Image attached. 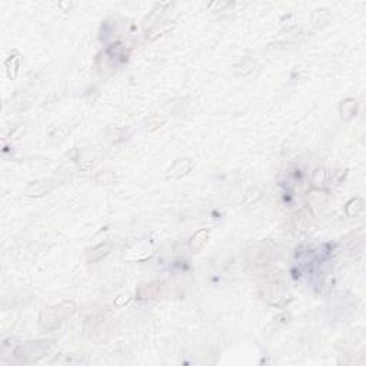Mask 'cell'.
Masks as SVG:
<instances>
[{
    "label": "cell",
    "instance_id": "6da1fadb",
    "mask_svg": "<svg viewBox=\"0 0 366 366\" xmlns=\"http://www.w3.org/2000/svg\"><path fill=\"white\" fill-rule=\"evenodd\" d=\"M76 312L75 302L66 301L43 309L39 316V323L45 329H56L60 323H63L67 318H70Z\"/></svg>",
    "mask_w": 366,
    "mask_h": 366
},
{
    "label": "cell",
    "instance_id": "7a4b0ae2",
    "mask_svg": "<svg viewBox=\"0 0 366 366\" xmlns=\"http://www.w3.org/2000/svg\"><path fill=\"white\" fill-rule=\"evenodd\" d=\"M50 342H26L23 345H20L16 352H15V356L19 359L20 362H25V363H33V362H38L42 357H45L50 350Z\"/></svg>",
    "mask_w": 366,
    "mask_h": 366
},
{
    "label": "cell",
    "instance_id": "3957f363",
    "mask_svg": "<svg viewBox=\"0 0 366 366\" xmlns=\"http://www.w3.org/2000/svg\"><path fill=\"white\" fill-rule=\"evenodd\" d=\"M195 168V163L189 158H180V159L175 160L169 166V169L166 172V178L169 179H180L183 176L189 175V172Z\"/></svg>",
    "mask_w": 366,
    "mask_h": 366
},
{
    "label": "cell",
    "instance_id": "277c9868",
    "mask_svg": "<svg viewBox=\"0 0 366 366\" xmlns=\"http://www.w3.org/2000/svg\"><path fill=\"white\" fill-rule=\"evenodd\" d=\"M53 188H55V183H53L52 179H43V180H38V182H32L26 189L25 195L29 197L43 196V195L49 193Z\"/></svg>",
    "mask_w": 366,
    "mask_h": 366
},
{
    "label": "cell",
    "instance_id": "5b68a950",
    "mask_svg": "<svg viewBox=\"0 0 366 366\" xmlns=\"http://www.w3.org/2000/svg\"><path fill=\"white\" fill-rule=\"evenodd\" d=\"M113 249H114V245L112 242H103V243H99L93 246V248H90V249H87V262L90 263H94V262H99V261H102L103 258H106L107 255H110Z\"/></svg>",
    "mask_w": 366,
    "mask_h": 366
},
{
    "label": "cell",
    "instance_id": "8992f818",
    "mask_svg": "<svg viewBox=\"0 0 366 366\" xmlns=\"http://www.w3.org/2000/svg\"><path fill=\"white\" fill-rule=\"evenodd\" d=\"M209 236H210V230L209 229H200L197 230L195 235H192L190 240H189V248L193 251V252H199L203 249V246L206 245L209 240Z\"/></svg>",
    "mask_w": 366,
    "mask_h": 366
},
{
    "label": "cell",
    "instance_id": "52a82bcc",
    "mask_svg": "<svg viewBox=\"0 0 366 366\" xmlns=\"http://www.w3.org/2000/svg\"><path fill=\"white\" fill-rule=\"evenodd\" d=\"M357 109V102L356 99H352V97H347L345 100H342L339 104V113L342 116L343 120H349L352 119L355 114H356Z\"/></svg>",
    "mask_w": 366,
    "mask_h": 366
},
{
    "label": "cell",
    "instance_id": "ba28073f",
    "mask_svg": "<svg viewBox=\"0 0 366 366\" xmlns=\"http://www.w3.org/2000/svg\"><path fill=\"white\" fill-rule=\"evenodd\" d=\"M173 28V22H163V23H155L151 28V30H148L146 33V39L148 40H155L159 36H163L165 33H168L169 30Z\"/></svg>",
    "mask_w": 366,
    "mask_h": 366
},
{
    "label": "cell",
    "instance_id": "9c48e42d",
    "mask_svg": "<svg viewBox=\"0 0 366 366\" xmlns=\"http://www.w3.org/2000/svg\"><path fill=\"white\" fill-rule=\"evenodd\" d=\"M363 209H365L363 199L362 197H353V199H350L346 203L345 212H346V215L349 217H356V216H359L363 212Z\"/></svg>",
    "mask_w": 366,
    "mask_h": 366
},
{
    "label": "cell",
    "instance_id": "30bf717a",
    "mask_svg": "<svg viewBox=\"0 0 366 366\" xmlns=\"http://www.w3.org/2000/svg\"><path fill=\"white\" fill-rule=\"evenodd\" d=\"M159 291V283H148V285H142L141 288L136 292V296L139 299H149L153 298Z\"/></svg>",
    "mask_w": 366,
    "mask_h": 366
},
{
    "label": "cell",
    "instance_id": "8fae6325",
    "mask_svg": "<svg viewBox=\"0 0 366 366\" xmlns=\"http://www.w3.org/2000/svg\"><path fill=\"white\" fill-rule=\"evenodd\" d=\"M165 123V119H162L158 114H153L151 117H148L145 120V131L146 132H155L158 131L159 128H162V125Z\"/></svg>",
    "mask_w": 366,
    "mask_h": 366
},
{
    "label": "cell",
    "instance_id": "7c38bea8",
    "mask_svg": "<svg viewBox=\"0 0 366 366\" xmlns=\"http://www.w3.org/2000/svg\"><path fill=\"white\" fill-rule=\"evenodd\" d=\"M6 67H8V75L10 79H15L18 75V69H19V57L10 56L6 62Z\"/></svg>",
    "mask_w": 366,
    "mask_h": 366
},
{
    "label": "cell",
    "instance_id": "4fadbf2b",
    "mask_svg": "<svg viewBox=\"0 0 366 366\" xmlns=\"http://www.w3.org/2000/svg\"><path fill=\"white\" fill-rule=\"evenodd\" d=\"M326 179H328V172L325 169H318L315 173H313L312 183H313V186L320 188L323 183H326Z\"/></svg>",
    "mask_w": 366,
    "mask_h": 366
},
{
    "label": "cell",
    "instance_id": "5bb4252c",
    "mask_svg": "<svg viewBox=\"0 0 366 366\" xmlns=\"http://www.w3.org/2000/svg\"><path fill=\"white\" fill-rule=\"evenodd\" d=\"M262 197V192L261 190H258V189H249L248 192H246V195H245V200H243V205H251V203H255L256 200H259Z\"/></svg>",
    "mask_w": 366,
    "mask_h": 366
},
{
    "label": "cell",
    "instance_id": "9a60e30c",
    "mask_svg": "<svg viewBox=\"0 0 366 366\" xmlns=\"http://www.w3.org/2000/svg\"><path fill=\"white\" fill-rule=\"evenodd\" d=\"M131 295L129 293H123V295H120V296H117L116 298V301H114V303L117 305V306H125L126 303H129L131 302Z\"/></svg>",
    "mask_w": 366,
    "mask_h": 366
}]
</instances>
